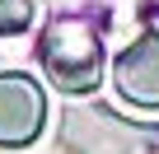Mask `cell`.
<instances>
[{
    "label": "cell",
    "mask_w": 159,
    "mask_h": 154,
    "mask_svg": "<svg viewBox=\"0 0 159 154\" xmlns=\"http://www.w3.org/2000/svg\"><path fill=\"white\" fill-rule=\"evenodd\" d=\"M112 84L122 103L145 108V112L159 108V33L154 28L136 33V42L122 47V56L112 61Z\"/></svg>",
    "instance_id": "3957f363"
},
{
    "label": "cell",
    "mask_w": 159,
    "mask_h": 154,
    "mask_svg": "<svg viewBox=\"0 0 159 154\" xmlns=\"http://www.w3.org/2000/svg\"><path fill=\"white\" fill-rule=\"evenodd\" d=\"M47 94L33 75L5 70L0 75V149H28L42 135Z\"/></svg>",
    "instance_id": "7a4b0ae2"
},
{
    "label": "cell",
    "mask_w": 159,
    "mask_h": 154,
    "mask_svg": "<svg viewBox=\"0 0 159 154\" xmlns=\"http://www.w3.org/2000/svg\"><path fill=\"white\" fill-rule=\"evenodd\" d=\"M38 14V0H0V33H24Z\"/></svg>",
    "instance_id": "5b68a950"
},
{
    "label": "cell",
    "mask_w": 159,
    "mask_h": 154,
    "mask_svg": "<svg viewBox=\"0 0 159 154\" xmlns=\"http://www.w3.org/2000/svg\"><path fill=\"white\" fill-rule=\"evenodd\" d=\"M38 51L61 94H94L103 84V37L84 14H56Z\"/></svg>",
    "instance_id": "6da1fadb"
},
{
    "label": "cell",
    "mask_w": 159,
    "mask_h": 154,
    "mask_svg": "<svg viewBox=\"0 0 159 154\" xmlns=\"http://www.w3.org/2000/svg\"><path fill=\"white\" fill-rule=\"evenodd\" d=\"M112 131L122 135V154H159V131L150 126H122L112 117Z\"/></svg>",
    "instance_id": "277c9868"
}]
</instances>
